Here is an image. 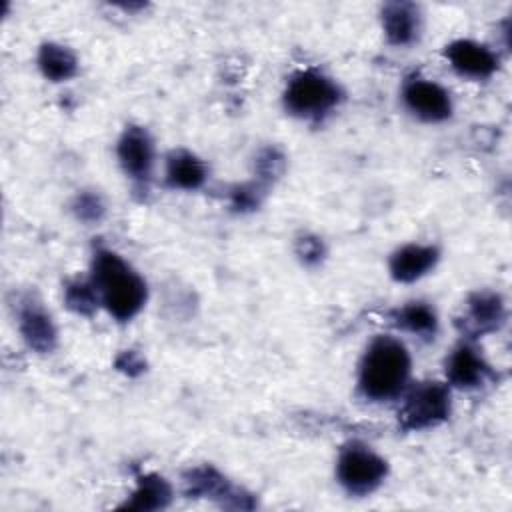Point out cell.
Listing matches in <instances>:
<instances>
[{
    "label": "cell",
    "mask_w": 512,
    "mask_h": 512,
    "mask_svg": "<svg viewBox=\"0 0 512 512\" xmlns=\"http://www.w3.org/2000/svg\"><path fill=\"white\" fill-rule=\"evenodd\" d=\"M92 284L100 302L118 320H130L146 302V282L112 250H96Z\"/></svg>",
    "instance_id": "6da1fadb"
},
{
    "label": "cell",
    "mask_w": 512,
    "mask_h": 512,
    "mask_svg": "<svg viewBox=\"0 0 512 512\" xmlns=\"http://www.w3.org/2000/svg\"><path fill=\"white\" fill-rule=\"evenodd\" d=\"M410 376V354L392 336H378L366 348L360 362L358 386L370 400H390L398 396Z\"/></svg>",
    "instance_id": "7a4b0ae2"
},
{
    "label": "cell",
    "mask_w": 512,
    "mask_h": 512,
    "mask_svg": "<svg viewBox=\"0 0 512 512\" xmlns=\"http://www.w3.org/2000/svg\"><path fill=\"white\" fill-rule=\"evenodd\" d=\"M338 100V86L314 70L296 74L284 92L286 110L300 118H320L330 112Z\"/></svg>",
    "instance_id": "3957f363"
},
{
    "label": "cell",
    "mask_w": 512,
    "mask_h": 512,
    "mask_svg": "<svg viewBox=\"0 0 512 512\" xmlns=\"http://www.w3.org/2000/svg\"><path fill=\"white\" fill-rule=\"evenodd\" d=\"M450 414V392L444 384L422 382L412 388L398 412L404 430H424L444 422Z\"/></svg>",
    "instance_id": "277c9868"
},
{
    "label": "cell",
    "mask_w": 512,
    "mask_h": 512,
    "mask_svg": "<svg viewBox=\"0 0 512 512\" xmlns=\"http://www.w3.org/2000/svg\"><path fill=\"white\" fill-rule=\"evenodd\" d=\"M386 472V460L360 444H350L344 448L336 466L340 484L354 496L374 492L386 478Z\"/></svg>",
    "instance_id": "5b68a950"
},
{
    "label": "cell",
    "mask_w": 512,
    "mask_h": 512,
    "mask_svg": "<svg viewBox=\"0 0 512 512\" xmlns=\"http://www.w3.org/2000/svg\"><path fill=\"white\" fill-rule=\"evenodd\" d=\"M402 98L408 110L426 122H442L452 114L450 94L440 84L430 80H408Z\"/></svg>",
    "instance_id": "8992f818"
},
{
    "label": "cell",
    "mask_w": 512,
    "mask_h": 512,
    "mask_svg": "<svg viewBox=\"0 0 512 512\" xmlns=\"http://www.w3.org/2000/svg\"><path fill=\"white\" fill-rule=\"evenodd\" d=\"M446 58L460 76L474 80L490 78L498 68L496 54L472 40H456L446 46Z\"/></svg>",
    "instance_id": "52a82bcc"
},
{
    "label": "cell",
    "mask_w": 512,
    "mask_h": 512,
    "mask_svg": "<svg viewBox=\"0 0 512 512\" xmlns=\"http://www.w3.org/2000/svg\"><path fill=\"white\" fill-rule=\"evenodd\" d=\"M118 158L134 180H148L154 164V144L144 128H128L118 142Z\"/></svg>",
    "instance_id": "ba28073f"
},
{
    "label": "cell",
    "mask_w": 512,
    "mask_h": 512,
    "mask_svg": "<svg viewBox=\"0 0 512 512\" xmlns=\"http://www.w3.org/2000/svg\"><path fill=\"white\" fill-rule=\"evenodd\" d=\"M506 318L504 302L494 292H478L468 300V312L464 316V332L480 336L494 332Z\"/></svg>",
    "instance_id": "9c48e42d"
},
{
    "label": "cell",
    "mask_w": 512,
    "mask_h": 512,
    "mask_svg": "<svg viewBox=\"0 0 512 512\" xmlns=\"http://www.w3.org/2000/svg\"><path fill=\"white\" fill-rule=\"evenodd\" d=\"M446 376L458 388H476L490 376V366L470 344H460L446 360Z\"/></svg>",
    "instance_id": "30bf717a"
},
{
    "label": "cell",
    "mask_w": 512,
    "mask_h": 512,
    "mask_svg": "<svg viewBox=\"0 0 512 512\" xmlns=\"http://www.w3.org/2000/svg\"><path fill=\"white\" fill-rule=\"evenodd\" d=\"M438 262V250L434 246L408 244L394 252L390 258V274L398 282H414L422 278Z\"/></svg>",
    "instance_id": "8fae6325"
},
{
    "label": "cell",
    "mask_w": 512,
    "mask_h": 512,
    "mask_svg": "<svg viewBox=\"0 0 512 512\" xmlns=\"http://www.w3.org/2000/svg\"><path fill=\"white\" fill-rule=\"evenodd\" d=\"M382 26L392 44L406 46L416 40L420 30L418 8L410 2H390L382 10Z\"/></svg>",
    "instance_id": "7c38bea8"
},
{
    "label": "cell",
    "mask_w": 512,
    "mask_h": 512,
    "mask_svg": "<svg viewBox=\"0 0 512 512\" xmlns=\"http://www.w3.org/2000/svg\"><path fill=\"white\" fill-rule=\"evenodd\" d=\"M20 332L36 352H50L56 344V330L50 316L34 302H26L20 310Z\"/></svg>",
    "instance_id": "4fadbf2b"
},
{
    "label": "cell",
    "mask_w": 512,
    "mask_h": 512,
    "mask_svg": "<svg viewBox=\"0 0 512 512\" xmlns=\"http://www.w3.org/2000/svg\"><path fill=\"white\" fill-rule=\"evenodd\" d=\"M204 178H206V168L194 154L184 152V150L170 154L168 168H166V180L172 188L194 190V188L202 186Z\"/></svg>",
    "instance_id": "5bb4252c"
},
{
    "label": "cell",
    "mask_w": 512,
    "mask_h": 512,
    "mask_svg": "<svg viewBox=\"0 0 512 512\" xmlns=\"http://www.w3.org/2000/svg\"><path fill=\"white\" fill-rule=\"evenodd\" d=\"M394 322L402 330H406L410 334H416V336H422V338L434 336L436 326H438L436 312L424 302H410V304L402 306L400 310L394 312Z\"/></svg>",
    "instance_id": "9a60e30c"
},
{
    "label": "cell",
    "mask_w": 512,
    "mask_h": 512,
    "mask_svg": "<svg viewBox=\"0 0 512 512\" xmlns=\"http://www.w3.org/2000/svg\"><path fill=\"white\" fill-rule=\"evenodd\" d=\"M38 66L42 74L54 82L68 80L76 74L74 54L60 44H44L38 54Z\"/></svg>",
    "instance_id": "2e32d148"
},
{
    "label": "cell",
    "mask_w": 512,
    "mask_h": 512,
    "mask_svg": "<svg viewBox=\"0 0 512 512\" xmlns=\"http://www.w3.org/2000/svg\"><path fill=\"white\" fill-rule=\"evenodd\" d=\"M168 500H170V486L166 484V480L156 474H148L140 478L138 488L132 494V500L126 502V508L156 510V508H164Z\"/></svg>",
    "instance_id": "e0dca14e"
},
{
    "label": "cell",
    "mask_w": 512,
    "mask_h": 512,
    "mask_svg": "<svg viewBox=\"0 0 512 512\" xmlns=\"http://www.w3.org/2000/svg\"><path fill=\"white\" fill-rule=\"evenodd\" d=\"M188 494L192 496H210V498H234L236 492L228 486L226 478H222L216 470L212 468H198L194 472H190L188 480Z\"/></svg>",
    "instance_id": "ac0fdd59"
},
{
    "label": "cell",
    "mask_w": 512,
    "mask_h": 512,
    "mask_svg": "<svg viewBox=\"0 0 512 512\" xmlns=\"http://www.w3.org/2000/svg\"><path fill=\"white\" fill-rule=\"evenodd\" d=\"M98 292L94 284L88 282H72L66 288V304L78 314H92L98 304Z\"/></svg>",
    "instance_id": "d6986e66"
},
{
    "label": "cell",
    "mask_w": 512,
    "mask_h": 512,
    "mask_svg": "<svg viewBox=\"0 0 512 512\" xmlns=\"http://www.w3.org/2000/svg\"><path fill=\"white\" fill-rule=\"evenodd\" d=\"M74 210H76L78 218H82L86 222H94V220H100V216L104 214V204L98 194H80L76 198Z\"/></svg>",
    "instance_id": "ffe728a7"
},
{
    "label": "cell",
    "mask_w": 512,
    "mask_h": 512,
    "mask_svg": "<svg viewBox=\"0 0 512 512\" xmlns=\"http://www.w3.org/2000/svg\"><path fill=\"white\" fill-rule=\"evenodd\" d=\"M298 256L306 262V264H316L322 254H324V246L318 238H312V236H306L298 242Z\"/></svg>",
    "instance_id": "44dd1931"
}]
</instances>
